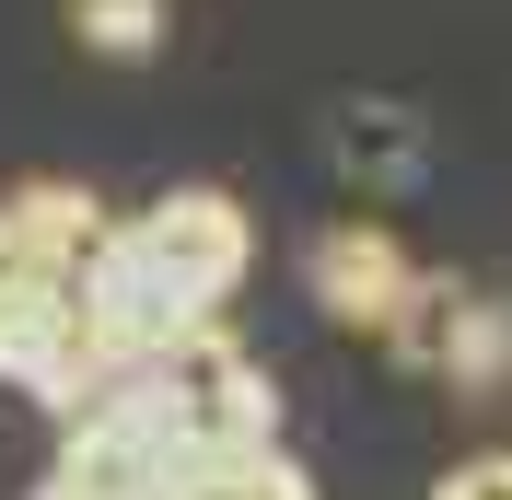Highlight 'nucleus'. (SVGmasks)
<instances>
[{"label":"nucleus","instance_id":"obj_1","mask_svg":"<svg viewBox=\"0 0 512 500\" xmlns=\"http://www.w3.org/2000/svg\"><path fill=\"white\" fill-rule=\"evenodd\" d=\"M140 396L163 407V431H175V454H245V442H280V384H268V361L256 349H233L222 326H187L175 349H152L140 361Z\"/></svg>","mask_w":512,"mask_h":500},{"label":"nucleus","instance_id":"obj_2","mask_svg":"<svg viewBox=\"0 0 512 500\" xmlns=\"http://www.w3.org/2000/svg\"><path fill=\"white\" fill-rule=\"evenodd\" d=\"M0 384H24L35 407H82L117 384V361L94 349L82 303H70V268H24V280H0Z\"/></svg>","mask_w":512,"mask_h":500},{"label":"nucleus","instance_id":"obj_3","mask_svg":"<svg viewBox=\"0 0 512 500\" xmlns=\"http://www.w3.org/2000/svg\"><path fill=\"white\" fill-rule=\"evenodd\" d=\"M128 233L163 256V280L187 291V303H210V314H222L233 280L256 268V221H245V198H222V187H175V198H152Z\"/></svg>","mask_w":512,"mask_h":500},{"label":"nucleus","instance_id":"obj_4","mask_svg":"<svg viewBox=\"0 0 512 500\" xmlns=\"http://www.w3.org/2000/svg\"><path fill=\"white\" fill-rule=\"evenodd\" d=\"M384 349H396V361H431L454 396H489V384L512 373V303H489V291H454V280H419V291H408V314L384 326Z\"/></svg>","mask_w":512,"mask_h":500},{"label":"nucleus","instance_id":"obj_5","mask_svg":"<svg viewBox=\"0 0 512 500\" xmlns=\"http://www.w3.org/2000/svg\"><path fill=\"white\" fill-rule=\"evenodd\" d=\"M419 268L408 245L384 233V221H338V233H315V303L338 314V326H361V338H384L396 314H408Z\"/></svg>","mask_w":512,"mask_h":500},{"label":"nucleus","instance_id":"obj_6","mask_svg":"<svg viewBox=\"0 0 512 500\" xmlns=\"http://www.w3.org/2000/svg\"><path fill=\"white\" fill-rule=\"evenodd\" d=\"M0 221H12L24 268H82V245L105 233V210H94L82 187H12V198H0Z\"/></svg>","mask_w":512,"mask_h":500},{"label":"nucleus","instance_id":"obj_7","mask_svg":"<svg viewBox=\"0 0 512 500\" xmlns=\"http://www.w3.org/2000/svg\"><path fill=\"white\" fill-rule=\"evenodd\" d=\"M175 500H315V477L291 466L280 442H245V454H198L175 477Z\"/></svg>","mask_w":512,"mask_h":500},{"label":"nucleus","instance_id":"obj_8","mask_svg":"<svg viewBox=\"0 0 512 500\" xmlns=\"http://www.w3.org/2000/svg\"><path fill=\"white\" fill-rule=\"evenodd\" d=\"M70 35L94 59H152L163 47V0H70Z\"/></svg>","mask_w":512,"mask_h":500},{"label":"nucleus","instance_id":"obj_9","mask_svg":"<svg viewBox=\"0 0 512 500\" xmlns=\"http://www.w3.org/2000/svg\"><path fill=\"white\" fill-rule=\"evenodd\" d=\"M431 500H512V454H466V466H443Z\"/></svg>","mask_w":512,"mask_h":500},{"label":"nucleus","instance_id":"obj_10","mask_svg":"<svg viewBox=\"0 0 512 500\" xmlns=\"http://www.w3.org/2000/svg\"><path fill=\"white\" fill-rule=\"evenodd\" d=\"M0 280H24V245H12V221H0Z\"/></svg>","mask_w":512,"mask_h":500},{"label":"nucleus","instance_id":"obj_11","mask_svg":"<svg viewBox=\"0 0 512 500\" xmlns=\"http://www.w3.org/2000/svg\"><path fill=\"white\" fill-rule=\"evenodd\" d=\"M35 500H70V489H35Z\"/></svg>","mask_w":512,"mask_h":500}]
</instances>
